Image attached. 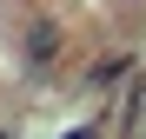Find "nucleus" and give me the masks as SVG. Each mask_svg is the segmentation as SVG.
<instances>
[{"instance_id":"nucleus-1","label":"nucleus","mask_w":146,"mask_h":139,"mask_svg":"<svg viewBox=\"0 0 146 139\" xmlns=\"http://www.w3.org/2000/svg\"><path fill=\"white\" fill-rule=\"evenodd\" d=\"M60 53H66V27H60L53 13H33L27 20V66L46 73V66H60Z\"/></svg>"},{"instance_id":"nucleus-2","label":"nucleus","mask_w":146,"mask_h":139,"mask_svg":"<svg viewBox=\"0 0 146 139\" xmlns=\"http://www.w3.org/2000/svg\"><path fill=\"white\" fill-rule=\"evenodd\" d=\"M126 66H133V60H126V53H119V60H100V66H93V86H113V80H119V73H126Z\"/></svg>"},{"instance_id":"nucleus-3","label":"nucleus","mask_w":146,"mask_h":139,"mask_svg":"<svg viewBox=\"0 0 146 139\" xmlns=\"http://www.w3.org/2000/svg\"><path fill=\"white\" fill-rule=\"evenodd\" d=\"M66 139H100V132H93V126H73V132H66Z\"/></svg>"},{"instance_id":"nucleus-4","label":"nucleus","mask_w":146,"mask_h":139,"mask_svg":"<svg viewBox=\"0 0 146 139\" xmlns=\"http://www.w3.org/2000/svg\"><path fill=\"white\" fill-rule=\"evenodd\" d=\"M0 139H13V132H7V126H0Z\"/></svg>"}]
</instances>
